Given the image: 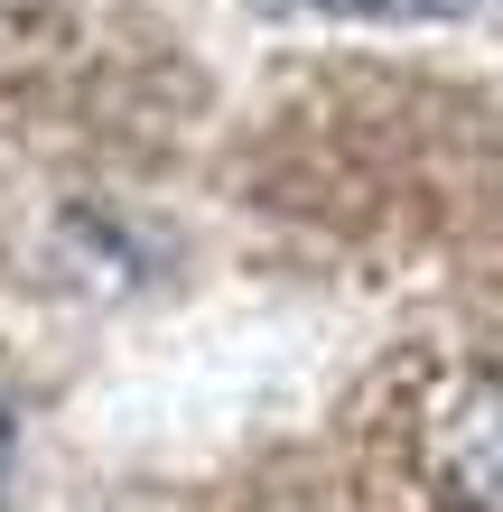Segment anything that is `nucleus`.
Listing matches in <instances>:
<instances>
[{"label": "nucleus", "instance_id": "f03ea898", "mask_svg": "<svg viewBox=\"0 0 503 512\" xmlns=\"http://www.w3.org/2000/svg\"><path fill=\"white\" fill-rule=\"evenodd\" d=\"M327 10H364V19H457V10H485V0H327Z\"/></svg>", "mask_w": 503, "mask_h": 512}, {"label": "nucleus", "instance_id": "7ed1b4c3", "mask_svg": "<svg viewBox=\"0 0 503 512\" xmlns=\"http://www.w3.org/2000/svg\"><path fill=\"white\" fill-rule=\"evenodd\" d=\"M0 494H10V410H0Z\"/></svg>", "mask_w": 503, "mask_h": 512}, {"label": "nucleus", "instance_id": "f257e3e1", "mask_svg": "<svg viewBox=\"0 0 503 512\" xmlns=\"http://www.w3.org/2000/svg\"><path fill=\"white\" fill-rule=\"evenodd\" d=\"M410 457L448 512H503V364H476L438 391L410 429Z\"/></svg>", "mask_w": 503, "mask_h": 512}]
</instances>
